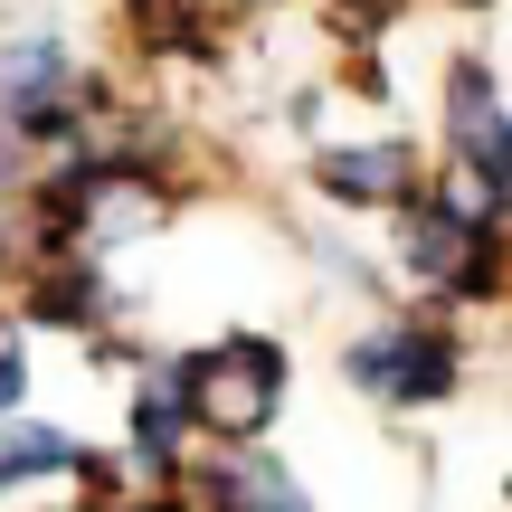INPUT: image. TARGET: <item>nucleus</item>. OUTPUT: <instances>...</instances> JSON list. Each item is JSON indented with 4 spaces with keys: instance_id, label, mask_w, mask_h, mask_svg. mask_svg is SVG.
I'll list each match as a JSON object with an SVG mask.
<instances>
[{
    "instance_id": "1",
    "label": "nucleus",
    "mask_w": 512,
    "mask_h": 512,
    "mask_svg": "<svg viewBox=\"0 0 512 512\" xmlns=\"http://www.w3.org/2000/svg\"><path fill=\"white\" fill-rule=\"evenodd\" d=\"M181 399H190V418L228 427V437H256V427L275 418V399H285V351L238 332V342L200 351V361L181 370Z\"/></svg>"
},
{
    "instance_id": "2",
    "label": "nucleus",
    "mask_w": 512,
    "mask_h": 512,
    "mask_svg": "<svg viewBox=\"0 0 512 512\" xmlns=\"http://www.w3.org/2000/svg\"><path fill=\"white\" fill-rule=\"evenodd\" d=\"M342 370H351L380 408H427V399H446V380H456V342L427 332V323H380L370 342H351Z\"/></svg>"
},
{
    "instance_id": "3",
    "label": "nucleus",
    "mask_w": 512,
    "mask_h": 512,
    "mask_svg": "<svg viewBox=\"0 0 512 512\" xmlns=\"http://www.w3.org/2000/svg\"><path fill=\"white\" fill-rule=\"evenodd\" d=\"M57 86H67V48L57 38H10L0 48V114L48 133L57 124Z\"/></svg>"
},
{
    "instance_id": "4",
    "label": "nucleus",
    "mask_w": 512,
    "mask_h": 512,
    "mask_svg": "<svg viewBox=\"0 0 512 512\" xmlns=\"http://www.w3.org/2000/svg\"><path fill=\"white\" fill-rule=\"evenodd\" d=\"M456 143H465V171H475L484 181V200H494V190L512 181V143H503V114H494V86H484V67H465L456 76Z\"/></svg>"
},
{
    "instance_id": "5",
    "label": "nucleus",
    "mask_w": 512,
    "mask_h": 512,
    "mask_svg": "<svg viewBox=\"0 0 512 512\" xmlns=\"http://www.w3.org/2000/svg\"><path fill=\"white\" fill-rule=\"evenodd\" d=\"M323 190H332V200L380 209V200H408V190H418V171H408L399 143H370V152H332V162H323Z\"/></svg>"
},
{
    "instance_id": "6",
    "label": "nucleus",
    "mask_w": 512,
    "mask_h": 512,
    "mask_svg": "<svg viewBox=\"0 0 512 512\" xmlns=\"http://www.w3.org/2000/svg\"><path fill=\"white\" fill-rule=\"evenodd\" d=\"M67 465H86L76 437H57V427H10V437H0V494H19V484H38V475H67Z\"/></svg>"
},
{
    "instance_id": "7",
    "label": "nucleus",
    "mask_w": 512,
    "mask_h": 512,
    "mask_svg": "<svg viewBox=\"0 0 512 512\" xmlns=\"http://www.w3.org/2000/svg\"><path fill=\"white\" fill-rule=\"evenodd\" d=\"M219 512H304V484L285 475V465H228L219 475Z\"/></svg>"
},
{
    "instance_id": "8",
    "label": "nucleus",
    "mask_w": 512,
    "mask_h": 512,
    "mask_svg": "<svg viewBox=\"0 0 512 512\" xmlns=\"http://www.w3.org/2000/svg\"><path fill=\"white\" fill-rule=\"evenodd\" d=\"M181 427H190V399H181V380L143 389V408H133V437H143V456H152V465H171V446H181Z\"/></svg>"
},
{
    "instance_id": "9",
    "label": "nucleus",
    "mask_w": 512,
    "mask_h": 512,
    "mask_svg": "<svg viewBox=\"0 0 512 512\" xmlns=\"http://www.w3.org/2000/svg\"><path fill=\"white\" fill-rule=\"evenodd\" d=\"M38 313H57V323H95V285H86L76 266H67V275L48 266V275H38Z\"/></svg>"
},
{
    "instance_id": "10",
    "label": "nucleus",
    "mask_w": 512,
    "mask_h": 512,
    "mask_svg": "<svg viewBox=\"0 0 512 512\" xmlns=\"http://www.w3.org/2000/svg\"><path fill=\"white\" fill-rule=\"evenodd\" d=\"M19 389H29V370H19V342H10V332H0V418H10V408H19Z\"/></svg>"
}]
</instances>
